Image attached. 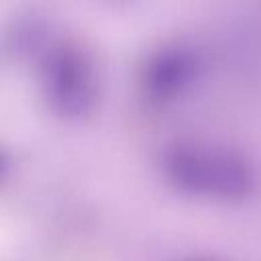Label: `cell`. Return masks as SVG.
Returning <instances> with one entry per match:
<instances>
[{
	"mask_svg": "<svg viewBox=\"0 0 261 261\" xmlns=\"http://www.w3.org/2000/svg\"><path fill=\"white\" fill-rule=\"evenodd\" d=\"M181 261H220L218 257H210V255H194V257H186Z\"/></svg>",
	"mask_w": 261,
	"mask_h": 261,
	"instance_id": "cell-1",
	"label": "cell"
}]
</instances>
